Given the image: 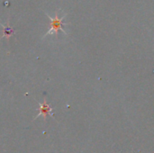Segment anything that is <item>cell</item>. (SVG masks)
I'll return each mask as SVG.
<instances>
[{"label": "cell", "mask_w": 154, "mask_h": 153, "mask_svg": "<svg viewBox=\"0 0 154 153\" xmlns=\"http://www.w3.org/2000/svg\"><path fill=\"white\" fill-rule=\"evenodd\" d=\"M51 20L52 23H51V28L49 31L48 34H50L51 32H57L58 30L61 29V20L59 19L58 16L56 18H54V19L51 18Z\"/></svg>", "instance_id": "1"}, {"label": "cell", "mask_w": 154, "mask_h": 153, "mask_svg": "<svg viewBox=\"0 0 154 153\" xmlns=\"http://www.w3.org/2000/svg\"><path fill=\"white\" fill-rule=\"evenodd\" d=\"M51 107L47 105V103L44 101L43 102V104H40V114L38 115V116H36V117H39L40 115H43L44 116V118L46 117V115L51 112Z\"/></svg>", "instance_id": "2"}]
</instances>
